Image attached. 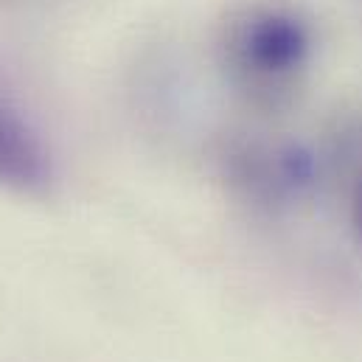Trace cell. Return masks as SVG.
Returning <instances> with one entry per match:
<instances>
[{
    "instance_id": "cell-1",
    "label": "cell",
    "mask_w": 362,
    "mask_h": 362,
    "mask_svg": "<svg viewBox=\"0 0 362 362\" xmlns=\"http://www.w3.org/2000/svg\"><path fill=\"white\" fill-rule=\"evenodd\" d=\"M54 182V160L31 121L0 95V188L23 197L45 194Z\"/></svg>"
},
{
    "instance_id": "cell-2",
    "label": "cell",
    "mask_w": 362,
    "mask_h": 362,
    "mask_svg": "<svg viewBox=\"0 0 362 362\" xmlns=\"http://www.w3.org/2000/svg\"><path fill=\"white\" fill-rule=\"evenodd\" d=\"M306 31L298 20L281 11L256 14L239 37V54L259 74H286L306 57Z\"/></svg>"
},
{
    "instance_id": "cell-3",
    "label": "cell",
    "mask_w": 362,
    "mask_h": 362,
    "mask_svg": "<svg viewBox=\"0 0 362 362\" xmlns=\"http://www.w3.org/2000/svg\"><path fill=\"white\" fill-rule=\"evenodd\" d=\"M354 222H357V230H360L362 236V182L357 185V191H354Z\"/></svg>"
}]
</instances>
